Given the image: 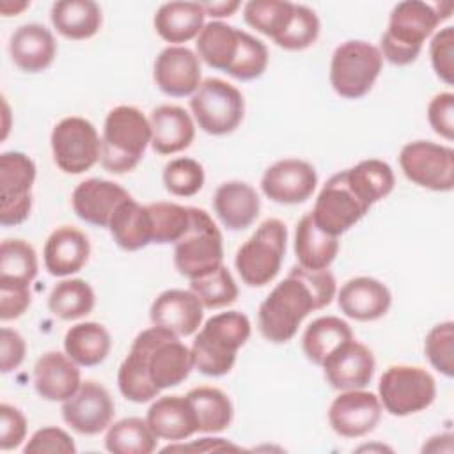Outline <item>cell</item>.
<instances>
[{
  "instance_id": "6da1fadb",
  "label": "cell",
  "mask_w": 454,
  "mask_h": 454,
  "mask_svg": "<svg viewBox=\"0 0 454 454\" xmlns=\"http://www.w3.org/2000/svg\"><path fill=\"white\" fill-rule=\"evenodd\" d=\"M192 369V349L170 330L151 326L135 337L119 367L117 385L128 401L147 403L183 383Z\"/></svg>"
},
{
  "instance_id": "7a4b0ae2",
  "label": "cell",
  "mask_w": 454,
  "mask_h": 454,
  "mask_svg": "<svg viewBox=\"0 0 454 454\" xmlns=\"http://www.w3.org/2000/svg\"><path fill=\"white\" fill-rule=\"evenodd\" d=\"M335 293V278L328 270L293 266L259 307L257 326L261 335L275 344L291 340L301 321L312 310L330 305Z\"/></svg>"
},
{
  "instance_id": "3957f363",
  "label": "cell",
  "mask_w": 454,
  "mask_h": 454,
  "mask_svg": "<svg viewBox=\"0 0 454 454\" xmlns=\"http://www.w3.org/2000/svg\"><path fill=\"white\" fill-rule=\"evenodd\" d=\"M452 4H427L422 0L399 2L388 20V28L381 35L380 53L394 66H408L417 60L424 41L434 28L450 16Z\"/></svg>"
},
{
  "instance_id": "277c9868",
  "label": "cell",
  "mask_w": 454,
  "mask_h": 454,
  "mask_svg": "<svg viewBox=\"0 0 454 454\" xmlns=\"http://www.w3.org/2000/svg\"><path fill=\"white\" fill-rule=\"evenodd\" d=\"M250 332V319L243 312L227 310L209 317L190 348L193 367L213 378L227 374L236 362L238 349L248 340Z\"/></svg>"
},
{
  "instance_id": "5b68a950",
  "label": "cell",
  "mask_w": 454,
  "mask_h": 454,
  "mask_svg": "<svg viewBox=\"0 0 454 454\" xmlns=\"http://www.w3.org/2000/svg\"><path fill=\"white\" fill-rule=\"evenodd\" d=\"M149 144V119L135 106H115L105 119L99 161L112 174H126L140 163Z\"/></svg>"
},
{
  "instance_id": "8992f818",
  "label": "cell",
  "mask_w": 454,
  "mask_h": 454,
  "mask_svg": "<svg viewBox=\"0 0 454 454\" xmlns=\"http://www.w3.org/2000/svg\"><path fill=\"white\" fill-rule=\"evenodd\" d=\"M223 261L222 232L200 207H190V225L186 232L174 243L176 270L193 280L215 271Z\"/></svg>"
},
{
  "instance_id": "52a82bcc",
  "label": "cell",
  "mask_w": 454,
  "mask_h": 454,
  "mask_svg": "<svg viewBox=\"0 0 454 454\" xmlns=\"http://www.w3.org/2000/svg\"><path fill=\"white\" fill-rule=\"evenodd\" d=\"M287 229L278 218L264 220L255 232L238 248L236 270L250 287L270 284L280 271L286 254Z\"/></svg>"
},
{
  "instance_id": "ba28073f",
  "label": "cell",
  "mask_w": 454,
  "mask_h": 454,
  "mask_svg": "<svg viewBox=\"0 0 454 454\" xmlns=\"http://www.w3.org/2000/svg\"><path fill=\"white\" fill-rule=\"evenodd\" d=\"M383 66L380 50L367 41L339 44L330 62V83L346 99L364 98L374 85Z\"/></svg>"
},
{
  "instance_id": "9c48e42d",
  "label": "cell",
  "mask_w": 454,
  "mask_h": 454,
  "mask_svg": "<svg viewBox=\"0 0 454 454\" xmlns=\"http://www.w3.org/2000/svg\"><path fill=\"white\" fill-rule=\"evenodd\" d=\"M199 128L209 135H229L243 121L245 101L241 92L220 78H206L190 99Z\"/></svg>"
},
{
  "instance_id": "30bf717a",
  "label": "cell",
  "mask_w": 454,
  "mask_h": 454,
  "mask_svg": "<svg viewBox=\"0 0 454 454\" xmlns=\"http://www.w3.org/2000/svg\"><path fill=\"white\" fill-rule=\"evenodd\" d=\"M381 406L395 417L419 413L433 404L436 381L422 367L392 365L380 378L378 385Z\"/></svg>"
},
{
  "instance_id": "8fae6325",
  "label": "cell",
  "mask_w": 454,
  "mask_h": 454,
  "mask_svg": "<svg viewBox=\"0 0 454 454\" xmlns=\"http://www.w3.org/2000/svg\"><path fill=\"white\" fill-rule=\"evenodd\" d=\"M55 165L66 174H83L101 156V138L94 124L83 117H66L51 131Z\"/></svg>"
},
{
  "instance_id": "7c38bea8",
  "label": "cell",
  "mask_w": 454,
  "mask_h": 454,
  "mask_svg": "<svg viewBox=\"0 0 454 454\" xmlns=\"http://www.w3.org/2000/svg\"><path fill=\"white\" fill-rule=\"evenodd\" d=\"M403 174L420 188L450 192L454 188V151L429 140L406 144L399 154Z\"/></svg>"
},
{
  "instance_id": "4fadbf2b",
  "label": "cell",
  "mask_w": 454,
  "mask_h": 454,
  "mask_svg": "<svg viewBox=\"0 0 454 454\" xmlns=\"http://www.w3.org/2000/svg\"><path fill=\"white\" fill-rule=\"evenodd\" d=\"M35 163L23 153L9 151L0 156V223H23L32 209Z\"/></svg>"
},
{
  "instance_id": "5bb4252c",
  "label": "cell",
  "mask_w": 454,
  "mask_h": 454,
  "mask_svg": "<svg viewBox=\"0 0 454 454\" xmlns=\"http://www.w3.org/2000/svg\"><path fill=\"white\" fill-rule=\"evenodd\" d=\"M367 211L369 206L351 190L342 170L325 183L310 215L323 232L339 236L360 222Z\"/></svg>"
},
{
  "instance_id": "9a60e30c",
  "label": "cell",
  "mask_w": 454,
  "mask_h": 454,
  "mask_svg": "<svg viewBox=\"0 0 454 454\" xmlns=\"http://www.w3.org/2000/svg\"><path fill=\"white\" fill-rule=\"evenodd\" d=\"M115 413V404L108 390L92 380L82 381L80 388L64 401L62 419L80 434H98L105 431Z\"/></svg>"
},
{
  "instance_id": "2e32d148",
  "label": "cell",
  "mask_w": 454,
  "mask_h": 454,
  "mask_svg": "<svg viewBox=\"0 0 454 454\" xmlns=\"http://www.w3.org/2000/svg\"><path fill=\"white\" fill-rule=\"evenodd\" d=\"M380 397L367 390H342L328 410L332 429L344 438H360L371 433L381 419Z\"/></svg>"
},
{
  "instance_id": "e0dca14e",
  "label": "cell",
  "mask_w": 454,
  "mask_h": 454,
  "mask_svg": "<svg viewBox=\"0 0 454 454\" xmlns=\"http://www.w3.org/2000/svg\"><path fill=\"white\" fill-rule=\"evenodd\" d=\"M317 184L314 167L303 160L286 158L266 168L261 179L262 193L278 204H300L310 199Z\"/></svg>"
},
{
  "instance_id": "ac0fdd59",
  "label": "cell",
  "mask_w": 454,
  "mask_h": 454,
  "mask_svg": "<svg viewBox=\"0 0 454 454\" xmlns=\"http://www.w3.org/2000/svg\"><path fill=\"white\" fill-rule=\"evenodd\" d=\"M154 82L167 96H193L200 85V59L186 46H167L154 60Z\"/></svg>"
},
{
  "instance_id": "d6986e66",
  "label": "cell",
  "mask_w": 454,
  "mask_h": 454,
  "mask_svg": "<svg viewBox=\"0 0 454 454\" xmlns=\"http://www.w3.org/2000/svg\"><path fill=\"white\" fill-rule=\"evenodd\" d=\"M323 371L326 381L337 390H358L371 383L374 374L372 351L355 339L335 349L325 362Z\"/></svg>"
},
{
  "instance_id": "ffe728a7",
  "label": "cell",
  "mask_w": 454,
  "mask_h": 454,
  "mask_svg": "<svg viewBox=\"0 0 454 454\" xmlns=\"http://www.w3.org/2000/svg\"><path fill=\"white\" fill-rule=\"evenodd\" d=\"M149 316L154 326L167 328L177 337H188L202 325L204 307L193 291L167 289L156 296Z\"/></svg>"
},
{
  "instance_id": "44dd1931",
  "label": "cell",
  "mask_w": 454,
  "mask_h": 454,
  "mask_svg": "<svg viewBox=\"0 0 454 454\" xmlns=\"http://www.w3.org/2000/svg\"><path fill=\"white\" fill-rule=\"evenodd\" d=\"M131 195L117 183L106 179H85L73 195V209L80 220L96 227H108L115 209Z\"/></svg>"
},
{
  "instance_id": "7402d4cb",
  "label": "cell",
  "mask_w": 454,
  "mask_h": 454,
  "mask_svg": "<svg viewBox=\"0 0 454 454\" xmlns=\"http://www.w3.org/2000/svg\"><path fill=\"white\" fill-rule=\"evenodd\" d=\"M337 303L340 312L355 321H376L388 312L392 294L372 277H355L340 287Z\"/></svg>"
},
{
  "instance_id": "603a6c76",
  "label": "cell",
  "mask_w": 454,
  "mask_h": 454,
  "mask_svg": "<svg viewBox=\"0 0 454 454\" xmlns=\"http://www.w3.org/2000/svg\"><path fill=\"white\" fill-rule=\"evenodd\" d=\"M82 385L74 360L60 351H48L34 365L35 392L46 401H66Z\"/></svg>"
},
{
  "instance_id": "cb8c5ba5",
  "label": "cell",
  "mask_w": 454,
  "mask_h": 454,
  "mask_svg": "<svg viewBox=\"0 0 454 454\" xmlns=\"http://www.w3.org/2000/svg\"><path fill=\"white\" fill-rule=\"evenodd\" d=\"M151 147L158 154H176L190 147L195 124L190 114L177 105H160L151 112Z\"/></svg>"
},
{
  "instance_id": "d4e9b609",
  "label": "cell",
  "mask_w": 454,
  "mask_h": 454,
  "mask_svg": "<svg viewBox=\"0 0 454 454\" xmlns=\"http://www.w3.org/2000/svg\"><path fill=\"white\" fill-rule=\"evenodd\" d=\"M90 254V243L87 236L71 225L55 229L43 250L44 268L53 277H67L80 271Z\"/></svg>"
},
{
  "instance_id": "484cf974",
  "label": "cell",
  "mask_w": 454,
  "mask_h": 454,
  "mask_svg": "<svg viewBox=\"0 0 454 454\" xmlns=\"http://www.w3.org/2000/svg\"><path fill=\"white\" fill-rule=\"evenodd\" d=\"M12 62L25 73H41L48 69L57 53L53 34L39 23H27L14 30L9 41Z\"/></svg>"
},
{
  "instance_id": "4316f807",
  "label": "cell",
  "mask_w": 454,
  "mask_h": 454,
  "mask_svg": "<svg viewBox=\"0 0 454 454\" xmlns=\"http://www.w3.org/2000/svg\"><path fill=\"white\" fill-rule=\"evenodd\" d=\"M213 207L223 227L229 231H243L259 216L261 200L248 183L227 181L216 188Z\"/></svg>"
},
{
  "instance_id": "83f0119b",
  "label": "cell",
  "mask_w": 454,
  "mask_h": 454,
  "mask_svg": "<svg viewBox=\"0 0 454 454\" xmlns=\"http://www.w3.org/2000/svg\"><path fill=\"white\" fill-rule=\"evenodd\" d=\"M153 433L168 442H183L197 433V420L186 395H163L147 410L145 417Z\"/></svg>"
},
{
  "instance_id": "f1b7e54d",
  "label": "cell",
  "mask_w": 454,
  "mask_h": 454,
  "mask_svg": "<svg viewBox=\"0 0 454 454\" xmlns=\"http://www.w3.org/2000/svg\"><path fill=\"white\" fill-rule=\"evenodd\" d=\"M206 12L199 2H167L154 14L156 34L167 43H186L204 28Z\"/></svg>"
},
{
  "instance_id": "f546056e",
  "label": "cell",
  "mask_w": 454,
  "mask_h": 454,
  "mask_svg": "<svg viewBox=\"0 0 454 454\" xmlns=\"http://www.w3.org/2000/svg\"><path fill=\"white\" fill-rule=\"evenodd\" d=\"M108 229L115 245L128 252L145 248L149 243H153V223L149 209L147 206H140L131 197L115 209Z\"/></svg>"
},
{
  "instance_id": "4dcf8cb0",
  "label": "cell",
  "mask_w": 454,
  "mask_h": 454,
  "mask_svg": "<svg viewBox=\"0 0 454 454\" xmlns=\"http://www.w3.org/2000/svg\"><path fill=\"white\" fill-rule=\"evenodd\" d=\"M339 252L337 236L323 232L307 213L296 223L294 254L298 264L307 270H328Z\"/></svg>"
},
{
  "instance_id": "1f68e13d",
  "label": "cell",
  "mask_w": 454,
  "mask_h": 454,
  "mask_svg": "<svg viewBox=\"0 0 454 454\" xmlns=\"http://www.w3.org/2000/svg\"><path fill=\"white\" fill-rule=\"evenodd\" d=\"M51 23L67 39L82 41L92 37L103 21L101 9L92 0H60L51 5Z\"/></svg>"
},
{
  "instance_id": "d6a6232c",
  "label": "cell",
  "mask_w": 454,
  "mask_h": 454,
  "mask_svg": "<svg viewBox=\"0 0 454 454\" xmlns=\"http://www.w3.org/2000/svg\"><path fill=\"white\" fill-rule=\"evenodd\" d=\"M241 30L223 21L206 23L197 35V57L209 67L218 71H229L238 50H239Z\"/></svg>"
},
{
  "instance_id": "836d02e7",
  "label": "cell",
  "mask_w": 454,
  "mask_h": 454,
  "mask_svg": "<svg viewBox=\"0 0 454 454\" xmlns=\"http://www.w3.org/2000/svg\"><path fill=\"white\" fill-rule=\"evenodd\" d=\"M112 339L108 330L94 321L71 326L64 337V351L82 367L99 365L110 353Z\"/></svg>"
},
{
  "instance_id": "e575fe53",
  "label": "cell",
  "mask_w": 454,
  "mask_h": 454,
  "mask_svg": "<svg viewBox=\"0 0 454 454\" xmlns=\"http://www.w3.org/2000/svg\"><path fill=\"white\" fill-rule=\"evenodd\" d=\"M353 339L351 326L335 316H323L314 319L303 337H301V348L307 358L316 364L323 365V362L342 344Z\"/></svg>"
},
{
  "instance_id": "d590c367",
  "label": "cell",
  "mask_w": 454,
  "mask_h": 454,
  "mask_svg": "<svg viewBox=\"0 0 454 454\" xmlns=\"http://www.w3.org/2000/svg\"><path fill=\"white\" fill-rule=\"evenodd\" d=\"M193 410L197 429L202 433H218L231 426L234 408L225 392L216 387H197L186 394Z\"/></svg>"
},
{
  "instance_id": "8d00e7d4",
  "label": "cell",
  "mask_w": 454,
  "mask_h": 454,
  "mask_svg": "<svg viewBox=\"0 0 454 454\" xmlns=\"http://www.w3.org/2000/svg\"><path fill=\"white\" fill-rule=\"evenodd\" d=\"M346 181L351 190L371 207L378 200L385 199L394 190L392 167L383 160H364L355 167L344 170Z\"/></svg>"
},
{
  "instance_id": "74e56055",
  "label": "cell",
  "mask_w": 454,
  "mask_h": 454,
  "mask_svg": "<svg viewBox=\"0 0 454 454\" xmlns=\"http://www.w3.org/2000/svg\"><path fill=\"white\" fill-rule=\"evenodd\" d=\"M158 436L149 427L147 420L128 417L108 426L105 447L112 454H151L156 450Z\"/></svg>"
},
{
  "instance_id": "f35d334b",
  "label": "cell",
  "mask_w": 454,
  "mask_h": 454,
  "mask_svg": "<svg viewBox=\"0 0 454 454\" xmlns=\"http://www.w3.org/2000/svg\"><path fill=\"white\" fill-rule=\"evenodd\" d=\"M37 275V255L23 239H5L0 245V286H27Z\"/></svg>"
},
{
  "instance_id": "ab89813d",
  "label": "cell",
  "mask_w": 454,
  "mask_h": 454,
  "mask_svg": "<svg viewBox=\"0 0 454 454\" xmlns=\"http://www.w3.org/2000/svg\"><path fill=\"white\" fill-rule=\"evenodd\" d=\"M94 291L82 278H69L55 284L48 296L50 312L64 321L87 316L94 309Z\"/></svg>"
},
{
  "instance_id": "60d3db41",
  "label": "cell",
  "mask_w": 454,
  "mask_h": 454,
  "mask_svg": "<svg viewBox=\"0 0 454 454\" xmlns=\"http://www.w3.org/2000/svg\"><path fill=\"white\" fill-rule=\"evenodd\" d=\"M294 4L284 0H250L243 7V18L257 32L277 39L286 28Z\"/></svg>"
},
{
  "instance_id": "b9f144b4",
  "label": "cell",
  "mask_w": 454,
  "mask_h": 454,
  "mask_svg": "<svg viewBox=\"0 0 454 454\" xmlns=\"http://www.w3.org/2000/svg\"><path fill=\"white\" fill-rule=\"evenodd\" d=\"M190 291L195 293L204 309L227 307L238 298V286L223 264L204 277L190 280Z\"/></svg>"
},
{
  "instance_id": "7bdbcfd3",
  "label": "cell",
  "mask_w": 454,
  "mask_h": 454,
  "mask_svg": "<svg viewBox=\"0 0 454 454\" xmlns=\"http://www.w3.org/2000/svg\"><path fill=\"white\" fill-rule=\"evenodd\" d=\"M153 223V243H176L190 225V207L174 202L147 204Z\"/></svg>"
},
{
  "instance_id": "ee69618b",
  "label": "cell",
  "mask_w": 454,
  "mask_h": 454,
  "mask_svg": "<svg viewBox=\"0 0 454 454\" xmlns=\"http://www.w3.org/2000/svg\"><path fill=\"white\" fill-rule=\"evenodd\" d=\"M317 35H319V18L316 16V12L312 9H309L307 5L294 4L293 14H291L286 28L273 41L277 46H280L284 50L298 51V50H305L310 44H314Z\"/></svg>"
},
{
  "instance_id": "f6af8a7d",
  "label": "cell",
  "mask_w": 454,
  "mask_h": 454,
  "mask_svg": "<svg viewBox=\"0 0 454 454\" xmlns=\"http://www.w3.org/2000/svg\"><path fill=\"white\" fill-rule=\"evenodd\" d=\"M163 184L176 197H193L204 184V168L193 158L170 160L163 168Z\"/></svg>"
},
{
  "instance_id": "bcb514c9",
  "label": "cell",
  "mask_w": 454,
  "mask_h": 454,
  "mask_svg": "<svg viewBox=\"0 0 454 454\" xmlns=\"http://www.w3.org/2000/svg\"><path fill=\"white\" fill-rule=\"evenodd\" d=\"M268 66V48L262 41L255 39L248 32L241 30V39H239V50L238 55L229 67L227 74H231L236 80L248 82L259 78Z\"/></svg>"
},
{
  "instance_id": "7dc6e473",
  "label": "cell",
  "mask_w": 454,
  "mask_h": 454,
  "mask_svg": "<svg viewBox=\"0 0 454 454\" xmlns=\"http://www.w3.org/2000/svg\"><path fill=\"white\" fill-rule=\"evenodd\" d=\"M429 364L447 378L454 376V323L443 321L433 326L424 340Z\"/></svg>"
},
{
  "instance_id": "c3c4849f",
  "label": "cell",
  "mask_w": 454,
  "mask_h": 454,
  "mask_svg": "<svg viewBox=\"0 0 454 454\" xmlns=\"http://www.w3.org/2000/svg\"><path fill=\"white\" fill-rule=\"evenodd\" d=\"M429 55H431V64L436 76L447 85H452L454 82V28L452 27H445L433 35L429 44Z\"/></svg>"
},
{
  "instance_id": "681fc988",
  "label": "cell",
  "mask_w": 454,
  "mask_h": 454,
  "mask_svg": "<svg viewBox=\"0 0 454 454\" xmlns=\"http://www.w3.org/2000/svg\"><path fill=\"white\" fill-rule=\"evenodd\" d=\"M25 454H46V452H59V454H74L76 445L73 438L60 427L48 426L37 429L27 445L23 447Z\"/></svg>"
},
{
  "instance_id": "f907efd6",
  "label": "cell",
  "mask_w": 454,
  "mask_h": 454,
  "mask_svg": "<svg viewBox=\"0 0 454 454\" xmlns=\"http://www.w3.org/2000/svg\"><path fill=\"white\" fill-rule=\"evenodd\" d=\"M427 121L433 131L445 140L454 138V94L440 92L427 105Z\"/></svg>"
},
{
  "instance_id": "816d5d0a",
  "label": "cell",
  "mask_w": 454,
  "mask_h": 454,
  "mask_svg": "<svg viewBox=\"0 0 454 454\" xmlns=\"http://www.w3.org/2000/svg\"><path fill=\"white\" fill-rule=\"evenodd\" d=\"M27 436V420L23 413L7 403L0 404V449L11 450L21 445Z\"/></svg>"
},
{
  "instance_id": "f5cc1de1",
  "label": "cell",
  "mask_w": 454,
  "mask_h": 454,
  "mask_svg": "<svg viewBox=\"0 0 454 454\" xmlns=\"http://www.w3.org/2000/svg\"><path fill=\"white\" fill-rule=\"evenodd\" d=\"M27 344L25 339L12 328L4 326L0 332V369L2 372H11L21 365L25 360Z\"/></svg>"
},
{
  "instance_id": "db71d44e",
  "label": "cell",
  "mask_w": 454,
  "mask_h": 454,
  "mask_svg": "<svg viewBox=\"0 0 454 454\" xmlns=\"http://www.w3.org/2000/svg\"><path fill=\"white\" fill-rule=\"evenodd\" d=\"M30 305L27 286H0V319L11 321L20 317Z\"/></svg>"
},
{
  "instance_id": "11a10c76",
  "label": "cell",
  "mask_w": 454,
  "mask_h": 454,
  "mask_svg": "<svg viewBox=\"0 0 454 454\" xmlns=\"http://www.w3.org/2000/svg\"><path fill=\"white\" fill-rule=\"evenodd\" d=\"M234 443L223 440V438H202L195 443H179V445H168L163 449V452H174V450H199V452H211V450H238Z\"/></svg>"
},
{
  "instance_id": "9f6ffc18",
  "label": "cell",
  "mask_w": 454,
  "mask_h": 454,
  "mask_svg": "<svg viewBox=\"0 0 454 454\" xmlns=\"http://www.w3.org/2000/svg\"><path fill=\"white\" fill-rule=\"evenodd\" d=\"M241 7V2L238 0H223V2H209V4H202V9L206 12V16L211 18H225V16H232L238 9Z\"/></svg>"
},
{
  "instance_id": "6f0895ef",
  "label": "cell",
  "mask_w": 454,
  "mask_h": 454,
  "mask_svg": "<svg viewBox=\"0 0 454 454\" xmlns=\"http://www.w3.org/2000/svg\"><path fill=\"white\" fill-rule=\"evenodd\" d=\"M28 7V2H4L2 5H0V11H2V14L4 16H12V14H18V12H21L23 9H27Z\"/></svg>"
}]
</instances>
